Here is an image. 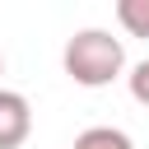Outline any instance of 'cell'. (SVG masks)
<instances>
[{"label": "cell", "instance_id": "cell-5", "mask_svg": "<svg viewBox=\"0 0 149 149\" xmlns=\"http://www.w3.org/2000/svg\"><path fill=\"white\" fill-rule=\"evenodd\" d=\"M126 84H130V98H135L140 107H149V61H140V65L126 74Z\"/></svg>", "mask_w": 149, "mask_h": 149}, {"label": "cell", "instance_id": "cell-3", "mask_svg": "<svg viewBox=\"0 0 149 149\" xmlns=\"http://www.w3.org/2000/svg\"><path fill=\"white\" fill-rule=\"evenodd\" d=\"M70 149H135V140L121 130V126H88L74 135Z\"/></svg>", "mask_w": 149, "mask_h": 149}, {"label": "cell", "instance_id": "cell-6", "mask_svg": "<svg viewBox=\"0 0 149 149\" xmlns=\"http://www.w3.org/2000/svg\"><path fill=\"white\" fill-rule=\"evenodd\" d=\"M0 74H5V56H0Z\"/></svg>", "mask_w": 149, "mask_h": 149}, {"label": "cell", "instance_id": "cell-4", "mask_svg": "<svg viewBox=\"0 0 149 149\" xmlns=\"http://www.w3.org/2000/svg\"><path fill=\"white\" fill-rule=\"evenodd\" d=\"M116 23L130 37H144L149 42V0H116Z\"/></svg>", "mask_w": 149, "mask_h": 149}, {"label": "cell", "instance_id": "cell-2", "mask_svg": "<svg viewBox=\"0 0 149 149\" xmlns=\"http://www.w3.org/2000/svg\"><path fill=\"white\" fill-rule=\"evenodd\" d=\"M33 135V102L19 88H0V149H19Z\"/></svg>", "mask_w": 149, "mask_h": 149}, {"label": "cell", "instance_id": "cell-1", "mask_svg": "<svg viewBox=\"0 0 149 149\" xmlns=\"http://www.w3.org/2000/svg\"><path fill=\"white\" fill-rule=\"evenodd\" d=\"M61 65H65V74H70L79 88H107V84L126 70V47H121V37H112L107 28H79V33L65 42Z\"/></svg>", "mask_w": 149, "mask_h": 149}]
</instances>
